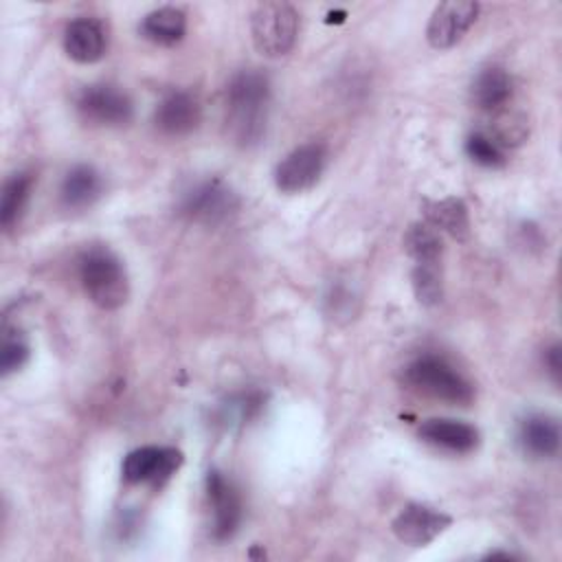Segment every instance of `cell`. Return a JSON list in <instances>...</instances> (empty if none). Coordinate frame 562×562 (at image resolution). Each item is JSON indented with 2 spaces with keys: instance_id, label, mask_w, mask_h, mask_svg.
Segmentation results:
<instances>
[{
  "instance_id": "7402d4cb",
  "label": "cell",
  "mask_w": 562,
  "mask_h": 562,
  "mask_svg": "<svg viewBox=\"0 0 562 562\" xmlns=\"http://www.w3.org/2000/svg\"><path fill=\"white\" fill-rule=\"evenodd\" d=\"M463 147H465L468 158L485 169H498L507 162L505 147L487 130H476V132L468 134Z\"/></svg>"
},
{
  "instance_id": "44dd1931",
  "label": "cell",
  "mask_w": 562,
  "mask_h": 562,
  "mask_svg": "<svg viewBox=\"0 0 562 562\" xmlns=\"http://www.w3.org/2000/svg\"><path fill=\"white\" fill-rule=\"evenodd\" d=\"M404 250L415 263L441 266V255H443L441 235L426 222H417L408 226L404 235Z\"/></svg>"
},
{
  "instance_id": "9a60e30c",
  "label": "cell",
  "mask_w": 562,
  "mask_h": 562,
  "mask_svg": "<svg viewBox=\"0 0 562 562\" xmlns=\"http://www.w3.org/2000/svg\"><path fill=\"white\" fill-rule=\"evenodd\" d=\"M64 50L77 64H94L108 50L105 26L94 18H77L64 31Z\"/></svg>"
},
{
  "instance_id": "603a6c76",
  "label": "cell",
  "mask_w": 562,
  "mask_h": 562,
  "mask_svg": "<svg viewBox=\"0 0 562 562\" xmlns=\"http://www.w3.org/2000/svg\"><path fill=\"white\" fill-rule=\"evenodd\" d=\"M411 285L415 292L417 303L424 307H432L443 296V281H441V266H426L415 263L411 270Z\"/></svg>"
},
{
  "instance_id": "4fadbf2b",
  "label": "cell",
  "mask_w": 562,
  "mask_h": 562,
  "mask_svg": "<svg viewBox=\"0 0 562 562\" xmlns=\"http://www.w3.org/2000/svg\"><path fill=\"white\" fill-rule=\"evenodd\" d=\"M419 439L435 448H441L446 452L468 454V452L476 450L481 435L468 422L450 419V417H430V419L422 422Z\"/></svg>"
},
{
  "instance_id": "ba28073f",
  "label": "cell",
  "mask_w": 562,
  "mask_h": 562,
  "mask_svg": "<svg viewBox=\"0 0 562 562\" xmlns=\"http://www.w3.org/2000/svg\"><path fill=\"white\" fill-rule=\"evenodd\" d=\"M327 165V147L323 143H303L294 147L274 167V184L283 193H301L318 182Z\"/></svg>"
},
{
  "instance_id": "7a4b0ae2",
  "label": "cell",
  "mask_w": 562,
  "mask_h": 562,
  "mask_svg": "<svg viewBox=\"0 0 562 562\" xmlns=\"http://www.w3.org/2000/svg\"><path fill=\"white\" fill-rule=\"evenodd\" d=\"M77 274L86 296L101 310H119L130 296V281L123 261L103 246L83 250L77 259Z\"/></svg>"
},
{
  "instance_id": "5bb4252c",
  "label": "cell",
  "mask_w": 562,
  "mask_h": 562,
  "mask_svg": "<svg viewBox=\"0 0 562 562\" xmlns=\"http://www.w3.org/2000/svg\"><path fill=\"white\" fill-rule=\"evenodd\" d=\"M518 446L533 459H551L560 450V424L547 413H527L516 428Z\"/></svg>"
},
{
  "instance_id": "30bf717a",
  "label": "cell",
  "mask_w": 562,
  "mask_h": 562,
  "mask_svg": "<svg viewBox=\"0 0 562 562\" xmlns=\"http://www.w3.org/2000/svg\"><path fill=\"white\" fill-rule=\"evenodd\" d=\"M479 18V4L470 0H448L435 7L428 26L426 40L432 48L446 50L463 40L470 26Z\"/></svg>"
},
{
  "instance_id": "d6986e66",
  "label": "cell",
  "mask_w": 562,
  "mask_h": 562,
  "mask_svg": "<svg viewBox=\"0 0 562 562\" xmlns=\"http://www.w3.org/2000/svg\"><path fill=\"white\" fill-rule=\"evenodd\" d=\"M140 33L145 40L160 44V46H173L178 44L187 33V15L178 7H160L149 11L143 18Z\"/></svg>"
},
{
  "instance_id": "484cf974",
  "label": "cell",
  "mask_w": 562,
  "mask_h": 562,
  "mask_svg": "<svg viewBox=\"0 0 562 562\" xmlns=\"http://www.w3.org/2000/svg\"><path fill=\"white\" fill-rule=\"evenodd\" d=\"M542 360H544V367H547V371H549L551 380H553L555 384H560V373H562V362H560V345H558V342H553L551 347H547V349H544V356H542Z\"/></svg>"
},
{
  "instance_id": "8fae6325",
  "label": "cell",
  "mask_w": 562,
  "mask_h": 562,
  "mask_svg": "<svg viewBox=\"0 0 562 562\" xmlns=\"http://www.w3.org/2000/svg\"><path fill=\"white\" fill-rule=\"evenodd\" d=\"M450 525V514L424 503H411L393 518L391 529L400 542L411 547H426L437 536H441Z\"/></svg>"
},
{
  "instance_id": "cb8c5ba5",
  "label": "cell",
  "mask_w": 562,
  "mask_h": 562,
  "mask_svg": "<svg viewBox=\"0 0 562 562\" xmlns=\"http://www.w3.org/2000/svg\"><path fill=\"white\" fill-rule=\"evenodd\" d=\"M29 345L26 340L22 338L20 331H13L9 327H4V334H2V347H0V371L2 375H11L15 371H20L26 360H29Z\"/></svg>"
},
{
  "instance_id": "3957f363",
  "label": "cell",
  "mask_w": 562,
  "mask_h": 562,
  "mask_svg": "<svg viewBox=\"0 0 562 562\" xmlns=\"http://www.w3.org/2000/svg\"><path fill=\"white\" fill-rule=\"evenodd\" d=\"M404 382L432 400L468 406L474 400V384L443 356L422 353L404 367Z\"/></svg>"
},
{
  "instance_id": "ac0fdd59",
  "label": "cell",
  "mask_w": 562,
  "mask_h": 562,
  "mask_svg": "<svg viewBox=\"0 0 562 562\" xmlns=\"http://www.w3.org/2000/svg\"><path fill=\"white\" fill-rule=\"evenodd\" d=\"M424 217H426V224H430L437 233H446L457 241H463L470 235L468 206L461 198L426 200Z\"/></svg>"
},
{
  "instance_id": "ffe728a7",
  "label": "cell",
  "mask_w": 562,
  "mask_h": 562,
  "mask_svg": "<svg viewBox=\"0 0 562 562\" xmlns=\"http://www.w3.org/2000/svg\"><path fill=\"white\" fill-rule=\"evenodd\" d=\"M33 184H35V178L29 171H18L7 178L0 195V224L4 231H11L20 222L29 204Z\"/></svg>"
},
{
  "instance_id": "5b68a950",
  "label": "cell",
  "mask_w": 562,
  "mask_h": 562,
  "mask_svg": "<svg viewBox=\"0 0 562 562\" xmlns=\"http://www.w3.org/2000/svg\"><path fill=\"white\" fill-rule=\"evenodd\" d=\"M237 209H239L237 193L220 178H206L195 182L182 193L178 202V213L182 217L204 226L224 224L237 213Z\"/></svg>"
},
{
  "instance_id": "e0dca14e",
  "label": "cell",
  "mask_w": 562,
  "mask_h": 562,
  "mask_svg": "<svg viewBox=\"0 0 562 562\" xmlns=\"http://www.w3.org/2000/svg\"><path fill=\"white\" fill-rule=\"evenodd\" d=\"M103 193V178L101 173L90 165H75L66 171L59 198L66 209H86L99 200Z\"/></svg>"
},
{
  "instance_id": "7c38bea8",
  "label": "cell",
  "mask_w": 562,
  "mask_h": 562,
  "mask_svg": "<svg viewBox=\"0 0 562 562\" xmlns=\"http://www.w3.org/2000/svg\"><path fill=\"white\" fill-rule=\"evenodd\" d=\"M200 101L187 90H171L154 110V125L165 136H184L200 125Z\"/></svg>"
},
{
  "instance_id": "277c9868",
  "label": "cell",
  "mask_w": 562,
  "mask_h": 562,
  "mask_svg": "<svg viewBox=\"0 0 562 562\" xmlns=\"http://www.w3.org/2000/svg\"><path fill=\"white\" fill-rule=\"evenodd\" d=\"M250 33L263 57H283L296 44L299 13L288 2H261L250 15Z\"/></svg>"
},
{
  "instance_id": "8992f818",
  "label": "cell",
  "mask_w": 562,
  "mask_h": 562,
  "mask_svg": "<svg viewBox=\"0 0 562 562\" xmlns=\"http://www.w3.org/2000/svg\"><path fill=\"white\" fill-rule=\"evenodd\" d=\"M75 108L83 121L101 127H121L134 116L132 99L112 83L83 86L75 97Z\"/></svg>"
},
{
  "instance_id": "d4e9b609",
  "label": "cell",
  "mask_w": 562,
  "mask_h": 562,
  "mask_svg": "<svg viewBox=\"0 0 562 562\" xmlns=\"http://www.w3.org/2000/svg\"><path fill=\"white\" fill-rule=\"evenodd\" d=\"M263 397L257 391H246V393H237L233 397H228V402L222 406V419L233 426V424H246L252 417H257V413L261 411Z\"/></svg>"
},
{
  "instance_id": "2e32d148",
  "label": "cell",
  "mask_w": 562,
  "mask_h": 562,
  "mask_svg": "<svg viewBox=\"0 0 562 562\" xmlns=\"http://www.w3.org/2000/svg\"><path fill=\"white\" fill-rule=\"evenodd\" d=\"M512 92H514L512 77L501 66L483 68L476 75L474 83H472V101H474V105L479 110H483V112H490V114L503 112V108L512 99Z\"/></svg>"
},
{
  "instance_id": "9c48e42d",
  "label": "cell",
  "mask_w": 562,
  "mask_h": 562,
  "mask_svg": "<svg viewBox=\"0 0 562 562\" xmlns=\"http://www.w3.org/2000/svg\"><path fill=\"white\" fill-rule=\"evenodd\" d=\"M204 487H206V501L213 514V522H211L213 538L215 540L233 538L244 518V503H241L239 490L220 470H209Z\"/></svg>"
},
{
  "instance_id": "52a82bcc",
  "label": "cell",
  "mask_w": 562,
  "mask_h": 562,
  "mask_svg": "<svg viewBox=\"0 0 562 562\" xmlns=\"http://www.w3.org/2000/svg\"><path fill=\"white\" fill-rule=\"evenodd\" d=\"M184 457L171 446H140L125 454L121 476L127 485L162 487L182 465Z\"/></svg>"
},
{
  "instance_id": "6da1fadb",
  "label": "cell",
  "mask_w": 562,
  "mask_h": 562,
  "mask_svg": "<svg viewBox=\"0 0 562 562\" xmlns=\"http://www.w3.org/2000/svg\"><path fill=\"white\" fill-rule=\"evenodd\" d=\"M270 79L250 68L239 70L226 86V132L239 147H252L266 136L270 114Z\"/></svg>"
}]
</instances>
